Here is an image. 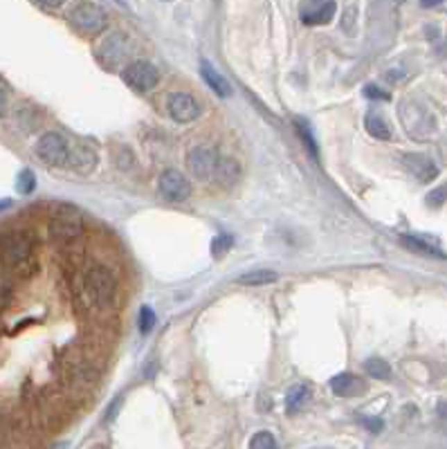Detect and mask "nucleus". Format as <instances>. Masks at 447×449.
<instances>
[{"label":"nucleus","mask_w":447,"mask_h":449,"mask_svg":"<svg viewBox=\"0 0 447 449\" xmlns=\"http://www.w3.org/2000/svg\"><path fill=\"white\" fill-rule=\"evenodd\" d=\"M405 162V167L412 171V173L421 180V183H430V180H434L436 176H439V169H436L434 162L423 155V153H407V155L403 158Z\"/></svg>","instance_id":"11"},{"label":"nucleus","mask_w":447,"mask_h":449,"mask_svg":"<svg viewBox=\"0 0 447 449\" xmlns=\"http://www.w3.org/2000/svg\"><path fill=\"white\" fill-rule=\"evenodd\" d=\"M445 196H447V189L439 187L436 191H432L430 196H427V205H430V207H441L445 203Z\"/></svg>","instance_id":"27"},{"label":"nucleus","mask_w":447,"mask_h":449,"mask_svg":"<svg viewBox=\"0 0 447 449\" xmlns=\"http://www.w3.org/2000/svg\"><path fill=\"white\" fill-rule=\"evenodd\" d=\"M232 247V236H227V234H221V236H216L214 238V243H212V250H214V256L216 259H221V256L230 250Z\"/></svg>","instance_id":"25"},{"label":"nucleus","mask_w":447,"mask_h":449,"mask_svg":"<svg viewBox=\"0 0 447 449\" xmlns=\"http://www.w3.org/2000/svg\"><path fill=\"white\" fill-rule=\"evenodd\" d=\"M34 187H36L34 173H32V171H23L21 178H18V191H21L23 196H27V194H32Z\"/></svg>","instance_id":"26"},{"label":"nucleus","mask_w":447,"mask_h":449,"mask_svg":"<svg viewBox=\"0 0 447 449\" xmlns=\"http://www.w3.org/2000/svg\"><path fill=\"white\" fill-rule=\"evenodd\" d=\"M50 232L56 241L61 243H72L77 241L83 232V214L79 212V207L74 205H61L52 214L50 221Z\"/></svg>","instance_id":"2"},{"label":"nucleus","mask_w":447,"mask_h":449,"mask_svg":"<svg viewBox=\"0 0 447 449\" xmlns=\"http://www.w3.org/2000/svg\"><path fill=\"white\" fill-rule=\"evenodd\" d=\"M32 254V243L23 232H12L3 238L0 243V259L7 270H18L30 261Z\"/></svg>","instance_id":"4"},{"label":"nucleus","mask_w":447,"mask_h":449,"mask_svg":"<svg viewBox=\"0 0 447 449\" xmlns=\"http://www.w3.org/2000/svg\"><path fill=\"white\" fill-rule=\"evenodd\" d=\"M364 371L371 375V378H376V380H389L391 378V366L387 364L385 359H380V357H371L364 362Z\"/></svg>","instance_id":"21"},{"label":"nucleus","mask_w":447,"mask_h":449,"mask_svg":"<svg viewBox=\"0 0 447 449\" xmlns=\"http://www.w3.org/2000/svg\"><path fill=\"white\" fill-rule=\"evenodd\" d=\"M241 178V167H239V162H236L234 158H223L218 160V167H216V178L223 187H232L236 185V180Z\"/></svg>","instance_id":"15"},{"label":"nucleus","mask_w":447,"mask_h":449,"mask_svg":"<svg viewBox=\"0 0 447 449\" xmlns=\"http://www.w3.org/2000/svg\"><path fill=\"white\" fill-rule=\"evenodd\" d=\"M297 135L301 137L303 146H306V151L310 153V158H312V160H319L317 142H315V137H312V133L308 130V126H306V124H303V121H297Z\"/></svg>","instance_id":"22"},{"label":"nucleus","mask_w":447,"mask_h":449,"mask_svg":"<svg viewBox=\"0 0 447 449\" xmlns=\"http://www.w3.org/2000/svg\"><path fill=\"white\" fill-rule=\"evenodd\" d=\"M158 189L167 200H171V203H185V200L192 196V185H189V180L180 173L178 169L162 171L158 180Z\"/></svg>","instance_id":"8"},{"label":"nucleus","mask_w":447,"mask_h":449,"mask_svg":"<svg viewBox=\"0 0 447 449\" xmlns=\"http://www.w3.org/2000/svg\"><path fill=\"white\" fill-rule=\"evenodd\" d=\"M308 400H310V387L308 384H294L288 391V396H285V409H288V414H297L306 407Z\"/></svg>","instance_id":"17"},{"label":"nucleus","mask_w":447,"mask_h":449,"mask_svg":"<svg viewBox=\"0 0 447 449\" xmlns=\"http://www.w3.org/2000/svg\"><path fill=\"white\" fill-rule=\"evenodd\" d=\"M83 292L92 308H108L115 301L117 281L106 265H90L83 274Z\"/></svg>","instance_id":"1"},{"label":"nucleus","mask_w":447,"mask_h":449,"mask_svg":"<svg viewBox=\"0 0 447 449\" xmlns=\"http://www.w3.org/2000/svg\"><path fill=\"white\" fill-rule=\"evenodd\" d=\"M335 3H321L312 9H303V23L306 25H326L332 16H335Z\"/></svg>","instance_id":"16"},{"label":"nucleus","mask_w":447,"mask_h":449,"mask_svg":"<svg viewBox=\"0 0 447 449\" xmlns=\"http://www.w3.org/2000/svg\"><path fill=\"white\" fill-rule=\"evenodd\" d=\"M277 279H279L277 272H272V270H252V272L241 274L236 281H239L241 285H247V288H261V285L274 283Z\"/></svg>","instance_id":"19"},{"label":"nucleus","mask_w":447,"mask_h":449,"mask_svg":"<svg viewBox=\"0 0 447 449\" xmlns=\"http://www.w3.org/2000/svg\"><path fill=\"white\" fill-rule=\"evenodd\" d=\"M155 321H158L155 319V312L151 310L149 305H144V308L140 310V330L146 335V332H151V330L155 328Z\"/></svg>","instance_id":"24"},{"label":"nucleus","mask_w":447,"mask_h":449,"mask_svg":"<svg viewBox=\"0 0 447 449\" xmlns=\"http://www.w3.org/2000/svg\"><path fill=\"white\" fill-rule=\"evenodd\" d=\"M167 108H169V115L178 124H192V121H196L198 117H201V103H198L192 94H187V92L169 94Z\"/></svg>","instance_id":"10"},{"label":"nucleus","mask_w":447,"mask_h":449,"mask_svg":"<svg viewBox=\"0 0 447 449\" xmlns=\"http://www.w3.org/2000/svg\"><path fill=\"white\" fill-rule=\"evenodd\" d=\"M94 162H97V155H94L90 146L79 144V146L70 149V160H68V164H70L74 171H79V173H88V171H92V169H94Z\"/></svg>","instance_id":"14"},{"label":"nucleus","mask_w":447,"mask_h":449,"mask_svg":"<svg viewBox=\"0 0 447 449\" xmlns=\"http://www.w3.org/2000/svg\"><path fill=\"white\" fill-rule=\"evenodd\" d=\"M121 79L128 88L137 90V92H149L153 90L158 81H160V72L151 61H130L126 68L121 70Z\"/></svg>","instance_id":"5"},{"label":"nucleus","mask_w":447,"mask_h":449,"mask_svg":"<svg viewBox=\"0 0 447 449\" xmlns=\"http://www.w3.org/2000/svg\"><path fill=\"white\" fill-rule=\"evenodd\" d=\"M3 108H5V97H3V92H0V115H3Z\"/></svg>","instance_id":"30"},{"label":"nucleus","mask_w":447,"mask_h":449,"mask_svg":"<svg viewBox=\"0 0 447 449\" xmlns=\"http://www.w3.org/2000/svg\"><path fill=\"white\" fill-rule=\"evenodd\" d=\"M70 21L83 34H101L108 27V12L97 3H79L70 12Z\"/></svg>","instance_id":"3"},{"label":"nucleus","mask_w":447,"mask_h":449,"mask_svg":"<svg viewBox=\"0 0 447 449\" xmlns=\"http://www.w3.org/2000/svg\"><path fill=\"white\" fill-rule=\"evenodd\" d=\"M330 391L339 398H351L364 391V382L353 373H337L330 378Z\"/></svg>","instance_id":"12"},{"label":"nucleus","mask_w":447,"mask_h":449,"mask_svg":"<svg viewBox=\"0 0 447 449\" xmlns=\"http://www.w3.org/2000/svg\"><path fill=\"white\" fill-rule=\"evenodd\" d=\"M247 449H279V445H277V438H274L270 432H256L250 438Z\"/></svg>","instance_id":"23"},{"label":"nucleus","mask_w":447,"mask_h":449,"mask_svg":"<svg viewBox=\"0 0 447 449\" xmlns=\"http://www.w3.org/2000/svg\"><path fill=\"white\" fill-rule=\"evenodd\" d=\"M36 155L50 167H65L70 160V142L59 133H45L36 144Z\"/></svg>","instance_id":"6"},{"label":"nucleus","mask_w":447,"mask_h":449,"mask_svg":"<svg viewBox=\"0 0 447 449\" xmlns=\"http://www.w3.org/2000/svg\"><path fill=\"white\" fill-rule=\"evenodd\" d=\"M128 54H130V38L126 34H119V32L110 34L108 38H103V43L97 47L99 61L106 63L108 68L121 63L124 59H128Z\"/></svg>","instance_id":"9"},{"label":"nucleus","mask_w":447,"mask_h":449,"mask_svg":"<svg viewBox=\"0 0 447 449\" xmlns=\"http://www.w3.org/2000/svg\"><path fill=\"white\" fill-rule=\"evenodd\" d=\"M362 425L366 427V429H371L373 434H378V432H382V420H378V418H364L362 420Z\"/></svg>","instance_id":"29"},{"label":"nucleus","mask_w":447,"mask_h":449,"mask_svg":"<svg viewBox=\"0 0 447 449\" xmlns=\"http://www.w3.org/2000/svg\"><path fill=\"white\" fill-rule=\"evenodd\" d=\"M189 169L198 180H214L216 178V167H218V151L209 144H201L189 151Z\"/></svg>","instance_id":"7"},{"label":"nucleus","mask_w":447,"mask_h":449,"mask_svg":"<svg viewBox=\"0 0 447 449\" xmlns=\"http://www.w3.org/2000/svg\"><path fill=\"white\" fill-rule=\"evenodd\" d=\"M364 126L369 130L371 137L376 139H391V128H389V124L380 117L378 112H369L364 117Z\"/></svg>","instance_id":"20"},{"label":"nucleus","mask_w":447,"mask_h":449,"mask_svg":"<svg viewBox=\"0 0 447 449\" xmlns=\"http://www.w3.org/2000/svg\"><path fill=\"white\" fill-rule=\"evenodd\" d=\"M364 94L369 99H382V101H387L389 99V94L387 92H382L380 88H376V85H366L364 88Z\"/></svg>","instance_id":"28"},{"label":"nucleus","mask_w":447,"mask_h":449,"mask_svg":"<svg viewBox=\"0 0 447 449\" xmlns=\"http://www.w3.org/2000/svg\"><path fill=\"white\" fill-rule=\"evenodd\" d=\"M400 243L405 247H409L412 252L425 254V256H436V259H445V254L439 250L436 245H432L430 241H425L421 236H400Z\"/></svg>","instance_id":"18"},{"label":"nucleus","mask_w":447,"mask_h":449,"mask_svg":"<svg viewBox=\"0 0 447 449\" xmlns=\"http://www.w3.org/2000/svg\"><path fill=\"white\" fill-rule=\"evenodd\" d=\"M201 76H203V81L209 85V90H214L218 97H230V94H232L230 81H227L225 76L205 59L201 61Z\"/></svg>","instance_id":"13"}]
</instances>
